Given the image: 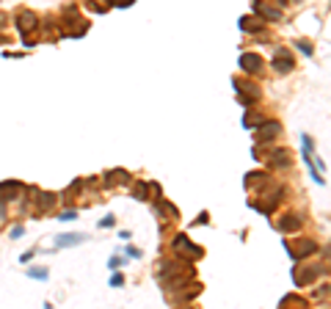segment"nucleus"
<instances>
[{
	"label": "nucleus",
	"instance_id": "f257e3e1",
	"mask_svg": "<svg viewBox=\"0 0 331 309\" xmlns=\"http://www.w3.org/2000/svg\"><path fill=\"white\" fill-rule=\"evenodd\" d=\"M174 249H177V252H185V254H191L193 260H199V257L204 254L199 246H193V243H188V237H185V235H180V237L174 240Z\"/></svg>",
	"mask_w": 331,
	"mask_h": 309
},
{
	"label": "nucleus",
	"instance_id": "f03ea898",
	"mask_svg": "<svg viewBox=\"0 0 331 309\" xmlns=\"http://www.w3.org/2000/svg\"><path fill=\"white\" fill-rule=\"evenodd\" d=\"M273 69H276V72H282V75H287L290 69H293V58H290L285 50H276V55H273Z\"/></svg>",
	"mask_w": 331,
	"mask_h": 309
},
{
	"label": "nucleus",
	"instance_id": "7ed1b4c3",
	"mask_svg": "<svg viewBox=\"0 0 331 309\" xmlns=\"http://www.w3.org/2000/svg\"><path fill=\"white\" fill-rule=\"evenodd\" d=\"M17 28H20L22 36H28V33H31V28H36V17H33L31 11H22V14L17 17Z\"/></svg>",
	"mask_w": 331,
	"mask_h": 309
},
{
	"label": "nucleus",
	"instance_id": "20e7f679",
	"mask_svg": "<svg viewBox=\"0 0 331 309\" xmlns=\"http://www.w3.org/2000/svg\"><path fill=\"white\" fill-rule=\"evenodd\" d=\"M259 55H251V52H246V55H240V67L246 69V72H259Z\"/></svg>",
	"mask_w": 331,
	"mask_h": 309
},
{
	"label": "nucleus",
	"instance_id": "39448f33",
	"mask_svg": "<svg viewBox=\"0 0 331 309\" xmlns=\"http://www.w3.org/2000/svg\"><path fill=\"white\" fill-rule=\"evenodd\" d=\"M254 11L257 14H262V17H268V20H282V11L279 9H270V6H265V3H254Z\"/></svg>",
	"mask_w": 331,
	"mask_h": 309
},
{
	"label": "nucleus",
	"instance_id": "423d86ee",
	"mask_svg": "<svg viewBox=\"0 0 331 309\" xmlns=\"http://www.w3.org/2000/svg\"><path fill=\"white\" fill-rule=\"evenodd\" d=\"M276 133H279V125H276V121H265V125L259 127V133H257V141H265V138H273Z\"/></svg>",
	"mask_w": 331,
	"mask_h": 309
},
{
	"label": "nucleus",
	"instance_id": "0eeeda50",
	"mask_svg": "<svg viewBox=\"0 0 331 309\" xmlns=\"http://www.w3.org/2000/svg\"><path fill=\"white\" fill-rule=\"evenodd\" d=\"M83 240H86V235H61L56 240V246L64 249V246H75V243H83Z\"/></svg>",
	"mask_w": 331,
	"mask_h": 309
},
{
	"label": "nucleus",
	"instance_id": "6e6552de",
	"mask_svg": "<svg viewBox=\"0 0 331 309\" xmlns=\"http://www.w3.org/2000/svg\"><path fill=\"white\" fill-rule=\"evenodd\" d=\"M298 224H301V221L295 218V215H287L285 221H279V229H282V232H287V229H295Z\"/></svg>",
	"mask_w": 331,
	"mask_h": 309
},
{
	"label": "nucleus",
	"instance_id": "1a4fd4ad",
	"mask_svg": "<svg viewBox=\"0 0 331 309\" xmlns=\"http://www.w3.org/2000/svg\"><path fill=\"white\" fill-rule=\"evenodd\" d=\"M50 205H56V196H52V194H41V199H39V207H41V210H47Z\"/></svg>",
	"mask_w": 331,
	"mask_h": 309
},
{
	"label": "nucleus",
	"instance_id": "9d476101",
	"mask_svg": "<svg viewBox=\"0 0 331 309\" xmlns=\"http://www.w3.org/2000/svg\"><path fill=\"white\" fill-rule=\"evenodd\" d=\"M33 279H47V268H33V271H28Z\"/></svg>",
	"mask_w": 331,
	"mask_h": 309
},
{
	"label": "nucleus",
	"instance_id": "9b49d317",
	"mask_svg": "<svg viewBox=\"0 0 331 309\" xmlns=\"http://www.w3.org/2000/svg\"><path fill=\"white\" fill-rule=\"evenodd\" d=\"M146 191H149L146 185H138V188H135V199H141V202H144V199H149V196H146Z\"/></svg>",
	"mask_w": 331,
	"mask_h": 309
},
{
	"label": "nucleus",
	"instance_id": "f8f14e48",
	"mask_svg": "<svg viewBox=\"0 0 331 309\" xmlns=\"http://www.w3.org/2000/svg\"><path fill=\"white\" fill-rule=\"evenodd\" d=\"M122 262H124L122 257H111V262H108V265H111V268H119V265H122Z\"/></svg>",
	"mask_w": 331,
	"mask_h": 309
},
{
	"label": "nucleus",
	"instance_id": "ddd939ff",
	"mask_svg": "<svg viewBox=\"0 0 331 309\" xmlns=\"http://www.w3.org/2000/svg\"><path fill=\"white\" fill-rule=\"evenodd\" d=\"M72 218H78V213H72V210H69V213H64V215H61V221H72Z\"/></svg>",
	"mask_w": 331,
	"mask_h": 309
},
{
	"label": "nucleus",
	"instance_id": "4468645a",
	"mask_svg": "<svg viewBox=\"0 0 331 309\" xmlns=\"http://www.w3.org/2000/svg\"><path fill=\"white\" fill-rule=\"evenodd\" d=\"M111 284H114V287H122L124 279H122V276H114V279H111Z\"/></svg>",
	"mask_w": 331,
	"mask_h": 309
},
{
	"label": "nucleus",
	"instance_id": "2eb2a0df",
	"mask_svg": "<svg viewBox=\"0 0 331 309\" xmlns=\"http://www.w3.org/2000/svg\"><path fill=\"white\" fill-rule=\"evenodd\" d=\"M298 47H301V50H304V52H306V55H312V47H309V44H306V42H298Z\"/></svg>",
	"mask_w": 331,
	"mask_h": 309
}]
</instances>
